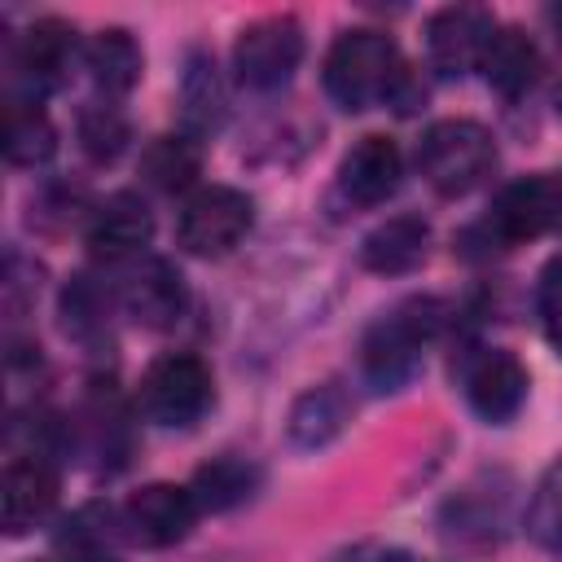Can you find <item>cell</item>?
I'll return each mask as SVG.
<instances>
[{"mask_svg": "<svg viewBox=\"0 0 562 562\" xmlns=\"http://www.w3.org/2000/svg\"><path fill=\"white\" fill-rule=\"evenodd\" d=\"M536 307H540V321H544V334L549 342L562 351V255L540 272V290H536Z\"/></svg>", "mask_w": 562, "mask_h": 562, "instance_id": "4316f807", "label": "cell"}, {"mask_svg": "<svg viewBox=\"0 0 562 562\" xmlns=\"http://www.w3.org/2000/svg\"><path fill=\"white\" fill-rule=\"evenodd\" d=\"M347 417H351V400L334 382L312 386V391L299 395V404L290 413V439L303 443V448H321L347 426Z\"/></svg>", "mask_w": 562, "mask_h": 562, "instance_id": "44dd1931", "label": "cell"}, {"mask_svg": "<svg viewBox=\"0 0 562 562\" xmlns=\"http://www.w3.org/2000/svg\"><path fill=\"white\" fill-rule=\"evenodd\" d=\"M40 562H61V558H40Z\"/></svg>", "mask_w": 562, "mask_h": 562, "instance_id": "f546056e", "label": "cell"}, {"mask_svg": "<svg viewBox=\"0 0 562 562\" xmlns=\"http://www.w3.org/2000/svg\"><path fill=\"white\" fill-rule=\"evenodd\" d=\"M211 369L189 351L158 356L140 378V408L162 426H193L211 408Z\"/></svg>", "mask_w": 562, "mask_h": 562, "instance_id": "5b68a950", "label": "cell"}, {"mask_svg": "<svg viewBox=\"0 0 562 562\" xmlns=\"http://www.w3.org/2000/svg\"><path fill=\"white\" fill-rule=\"evenodd\" d=\"M536 193H540L544 233H558V237H562V171H544V176H536Z\"/></svg>", "mask_w": 562, "mask_h": 562, "instance_id": "83f0119b", "label": "cell"}, {"mask_svg": "<svg viewBox=\"0 0 562 562\" xmlns=\"http://www.w3.org/2000/svg\"><path fill=\"white\" fill-rule=\"evenodd\" d=\"M83 57H88L92 79H97V83H101L110 97H119V92L136 88L140 66H145L140 44H136V40H132L123 26H105V31H97V35L88 40Z\"/></svg>", "mask_w": 562, "mask_h": 562, "instance_id": "d6986e66", "label": "cell"}, {"mask_svg": "<svg viewBox=\"0 0 562 562\" xmlns=\"http://www.w3.org/2000/svg\"><path fill=\"white\" fill-rule=\"evenodd\" d=\"M149 233H154L149 206L136 193H114L88 220V250L105 263H119V259L140 255L149 246Z\"/></svg>", "mask_w": 562, "mask_h": 562, "instance_id": "7c38bea8", "label": "cell"}, {"mask_svg": "<svg viewBox=\"0 0 562 562\" xmlns=\"http://www.w3.org/2000/svg\"><path fill=\"white\" fill-rule=\"evenodd\" d=\"M483 79L505 97H522L531 83H536V70H540V48L536 40L522 31V26H496V35L487 40L483 48V61H479Z\"/></svg>", "mask_w": 562, "mask_h": 562, "instance_id": "e0dca14e", "label": "cell"}, {"mask_svg": "<svg viewBox=\"0 0 562 562\" xmlns=\"http://www.w3.org/2000/svg\"><path fill=\"white\" fill-rule=\"evenodd\" d=\"M198 501L189 487L180 483H145L140 492L127 496L123 505V527H127V540L132 544H145V549H171L180 544L193 522H198Z\"/></svg>", "mask_w": 562, "mask_h": 562, "instance_id": "52a82bcc", "label": "cell"}, {"mask_svg": "<svg viewBox=\"0 0 562 562\" xmlns=\"http://www.w3.org/2000/svg\"><path fill=\"white\" fill-rule=\"evenodd\" d=\"M527 531L540 549H549L553 558H562V457L544 470L531 509H527Z\"/></svg>", "mask_w": 562, "mask_h": 562, "instance_id": "cb8c5ba5", "label": "cell"}, {"mask_svg": "<svg viewBox=\"0 0 562 562\" xmlns=\"http://www.w3.org/2000/svg\"><path fill=\"white\" fill-rule=\"evenodd\" d=\"M439 325H443V303H435V299H408L391 316H382L360 347V364H364L369 382L382 391L400 386L413 373L422 347L439 334Z\"/></svg>", "mask_w": 562, "mask_h": 562, "instance_id": "3957f363", "label": "cell"}, {"mask_svg": "<svg viewBox=\"0 0 562 562\" xmlns=\"http://www.w3.org/2000/svg\"><path fill=\"white\" fill-rule=\"evenodd\" d=\"M303 61V26L290 13L250 22L233 44V70L250 88H277Z\"/></svg>", "mask_w": 562, "mask_h": 562, "instance_id": "8992f818", "label": "cell"}, {"mask_svg": "<svg viewBox=\"0 0 562 562\" xmlns=\"http://www.w3.org/2000/svg\"><path fill=\"white\" fill-rule=\"evenodd\" d=\"M250 224H255V202L241 189L206 184L180 206L176 241L198 259H220L250 233Z\"/></svg>", "mask_w": 562, "mask_h": 562, "instance_id": "277c9868", "label": "cell"}, {"mask_svg": "<svg viewBox=\"0 0 562 562\" xmlns=\"http://www.w3.org/2000/svg\"><path fill=\"white\" fill-rule=\"evenodd\" d=\"M255 483H259V470H255L250 461H241V457H215V461L198 465L189 492H193L198 509L220 514V509L241 505V501L255 492Z\"/></svg>", "mask_w": 562, "mask_h": 562, "instance_id": "7402d4cb", "label": "cell"}, {"mask_svg": "<svg viewBox=\"0 0 562 562\" xmlns=\"http://www.w3.org/2000/svg\"><path fill=\"white\" fill-rule=\"evenodd\" d=\"M70 57H75V31L61 18H35L18 35V48H13V66L35 97L66 79Z\"/></svg>", "mask_w": 562, "mask_h": 562, "instance_id": "5bb4252c", "label": "cell"}, {"mask_svg": "<svg viewBox=\"0 0 562 562\" xmlns=\"http://www.w3.org/2000/svg\"><path fill=\"white\" fill-rule=\"evenodd\" d=\"M184 114L198 132L215 127L220 114H224V88H220V75H215V61L206 57H193L189 61V75H184Z\"/></svg>", "mask_w": 562, "mask_h": 562, "instance_id": "d4e9b609", "label": "cell"}, {"mask_svg": "<svg viewBox=\"0 0 562 562\" xmlns=\"http://www.w3.org/2000/svg\"><path fill=\"white\" fill-rule=\"evenodd\" d=\"M57 505V465L48 461V452H13L4 461L0 474V514H4V531L22 536L35 522L48 518V509Z\"/></svg>", "mask_w": 562, "mask_h": 562, "instance_id": "9c48e42d", "label": "cell"}, {"mask_svg": "<svg viewBox=\"0 0 562 562\" xmlns=\"http://www.w3.org/2000/svg\"><path fill=\"white\" fill-rule=\"evenodd\" d=\"M325 92L342 110H369L391 101L395 110H413L426 88H417L413 70L400 57V44L386 31H342L325 53Z\"/></svg>", "mask_w": 562, "mask_h": 562, "instance_id": "6da1fadb", "label": "cell"}, {"mask_svg": "<svg viewBox=\"0 0 562 562\" xmlns=\"http://www.w3.org/2000/svg\"><path fill=\"white\" fill-rule=\"evenodd\" d=\"M417 167L435 193L465 198L496 171V140L474 119H439L417 140Z\"/></svg>", "mask_w": 562, "mask_h": 562, "instance_id": "7a4b0ae2", "label": "cell"}, {"mask_svg": "<svg viewBox=\"0 0 562 562\" xmlns=\"http://www.w3.org/2000/svg\"><path fill=\"white\" fill-rule=\"evenodd\" d=\"M386 562H408V558H386Z\"/></svg>", "mask_w": 562, "mask_h": 562, "instance_id": "f1b7e54d", "label": "cell"}, {"mask_svg": "<svg viewBox=\"0 0 562 562\" xmlns=\"http://www.w3.org/2000/svg\"><path fill=\"white\" fill-rule=\"evenodd\" d=\"M61 312H66V329L75 334H88V329H101L105 321V294L92 285V277H75L61 294Z\"/></svg>", "mask_w": 562, "mask_h": 562, "instance_id": "484cf974", "label": "cell"}, {"mask_svg": "<svg viewBox=\"0 0 562 562\" xmlns=\"http://www.w3.org/2000/svg\"><path fill=\"white\" fill-rule=\"evenodd\" d=\"M132 140V127H127V114L114 105V101H88L79 110V149L92 158V162H114Z\"/></svg>", "mask_w": 562, "mask_h": 562, "instance_id": "603a6c76", "label": "cell"}, {"mask_svg": "<svg viewBox=\"0 0 562 562\" xmlns=\"http://www.w3.org/2000/svg\"><path fill=\"white\" fill-rule=\"evenodd\" d=\"M400 176H404L400 145L391 136H382V132H369V136H360L342 154V162H338V193L351 206H378V202H386L400 189Z\"/></svg>", "mask_w": 562, "mask_h": 562, "instance_id": "30bf717a", "label": "cell"}, {"mask_svg": "<svg viewBox=\"0 0 562 562\" xmlns=\"http://www.w3.org/2000/svg\"><path fill=\"white\" fill-rule=\"evenodd\" d=\"M123 303H127V316L145 329H171L184 307H189V290H184V277L176 272V263L167 259H145L127 290H123Z\"/></svg>", "mask_w": 562, "mask_h": 562, "instance_id": "4fadbf2b", "label": "cell"}, {"mask_svg": "<svg viewBox=\"0 0 562 562\" xmlns=\"http://www.w3.org/2000/svg\"><path fill=\"white\" fill-rule=\"evenodd\" d=\"M465 400L487 422H509L527 400V369L514 351H479L465 369Z\"/></svg>", "mask_w": 562, "mask_h": 562, "instance_id": "8fae6325", "label": "cell"}, {"mask_svg": "<svg viewBox=\"0 0 562 562\" xmlns=\"http://www.w3.org/2000/svg\"><path fill=\"white\" fill-rule=\"evenodd\" d=\"M426 246H430V224L422 215H391L386 224H378L364 246H360V263L369 272H382V277H400V272H413L422 259H426Z\"/></svg>", "mask_w": 562, "mask_h": 562, "instance_id": "2e32d148", "label": "cell"}, {"mask_svg": "<svg viewBox=\"0 0 562 562\" xmlns=\"http://www.w3.org/2000/svg\"><path fill=\"white\" fill-rule=\"evenodd\" d=\"M127 544V527H123V509L105 505V501H88L79 505L61 531H57V549L61 562H119Z\"/></svg>", "mask_w": 562, "mask_h": 562, "instance_id": "9a60e30c", "label": "cell"}, {"mask_svg": "<svg viewBox=\"0 0 562 562\" xmlns=\"http://www.w3.org/2000/svg\"><path fill=\"white\" fill-rule=\"evenodd\" d=\"M57 149V132L35 97H13L4 105V158L13 167H40Z\"/></svg>", "mask_w": 562, "mask_h": 562, "instance_id": "ac0fdd59", "label": "cell"}, {"mask_svg": "<svg viewBox=\"0 0 562 562\" xmlns=\"http://www.w3.org/2000/svg\"><path fill=\"white\" fill-rule=\"evenodd\" d=\"M202 171V154L189 136H154L140 149V180L158 193H184Z\"/></svg>", "mask_w": 562, "mask_h": 562, "instance_id": "ffe728a7", "label": "cell"}, {"mask_svg": "<svg viewBox=\"0 0 562 562\" xmlns=\"http://www.w3.org/2000/svg\"><path fill=\"white\" fill-rule=\"evenodd\" d=\"M496 35V18L479 4H448L426 22V53L439 75H465L479 70L487 40Z\"/></svg>", "mask_w": 562, "mask_h": 562, "instance_id": "ba28073f", "label": "cell"}]
</instances>
